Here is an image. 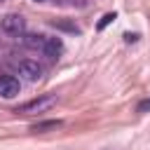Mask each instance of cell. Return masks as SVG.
I'll return each instance as SVG.
<instances>
[{
	"label": "cell",
	"instance_id": "1",
	"mask_svg": "<svg viewBox=\"0 0 150 150\" xmlns=\"http://www.w3.org/2000/svg\"><path fill=\"white\" fill-rule=\"evenodd\" d=\"M0 26H2V30H5L7 35H16V38H19V35H23V30H26V19H23L21 14L9 12V14L2 16Z\"/></svg>",
	"mask_w": 150,
	"mask_h": 150
},
{
	"label": "cell",
	"instance_id": "5",
	"mask_svg": "<svg viewBox=\"0 0 150 150\" xmlns=\"http://www.w3.org/2000/svg\"><path fill=\"white\" fill-rule=\"evenodd\" d=\"M47 59H59L61 56V52H63V42H61V38H47L45 40V45H42V49H40Z\"/></svg>",
	"mask_w": 150,
	"mask_h": 150
},
{
	"label": "cell",
	"instance_id": "9",
	"mask_svg": "<svg viewBox=\"0 0 150 150\" xmlns=\"http://www.w3.org/2000/svg\"><path fill=\"white\" fill-rule=\"evenodd\" d=\"M35 2H45V0H35Z\"/></svg>",
	"mask_w": 150,
	"mask_h": 150
},
{
	"label": "cell",
	"instance_id": "7",
	"mask_svg": "<svg viewBox=\"0 0 150 150\" xmlns=\"http://www.w3.org/2000/svg\"><path fill=\"white\" fill-rule=\"evenodd\" d=\"M112 19H115V14H105V16L101 19V23H98V28H103V26H108V23H110Z\"/></svg>",
	"mask_w": 150,
	"mask_h": 150
},
{
	"label": "cell",
	"instance_id": "4",
	"mask_svg": "<svg viewBox=\"0 0 150 150\" xmlns=\"http://www.w3.org/2000/svg\"><path fill=\"white\" fill-rule=\"evenodd\" d=\"M19 70H21V75H23L26 80H30V82H38V80L42 77V66H40L38 61H33V59H23V61L19 63Z\"/></svg>",
	"mask_w": 150,
	"mask_h": 150
},
{
	"label": "cell",
	"instance_id": "3",
	"mask_svg": "<svg viewBox=\"0 0 150 150\" xmlns=\"http://www.w3.org/2000/svg\"><path fill=\"white\" fill-rule=\"evenodd\" d=\"M21 91V84L14 75H0V96L2 98H14L19 96Z\"/></svg>",
	"mask_w": 150,
	"mask_h": 150
},
{
	"label": "cell",
	"instance_id": "2",
	"mask_svg": "<svg viewBox=\"0 0 150 150\" xmlns=\"http://www.w3.org/2000/svg\"><path fill=\"white\" fill-rule=\"evenodd\" d=\"M52 105H56V96L47 94V96H40V98H33V101L23 103L21 108H16V112H47Z\"/></svg>",
	"mask_w": 150,
	"mask_h": 150
},
{
	"label": "cell",
	"instance_id": "8",
	"mask_svg": "<svg viewBox=\"0 0 150 150\" xmlns=\"http://www.w3.org/2000/svg\"><path fill=\"white\" fill-rule=\"evenodd\" d=\"M148 108H150V101H143V103L138 105V110H141V112H143V110H148Z\"/></svg>",
	"mask_w": 150,
	"mask_h": 150
},
{
	"label": "cell",
	"instance_id": "6",
	"mask_svg": "<svg viewBox=\"0 0 150 150\" xmlns=\"http://www.w3.org/2000/svg\"><path fill=\"white\" fill-rule=\"evenodd\" d=\"M21 40H23V45H26L28 49H42L47 35H42V33H23Z\"/></svg>",
	"mask_w": 150,
	"mask_h": 150
}]
</instances>
